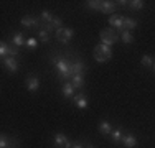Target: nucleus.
<instances>
[{"instance_id": "nucleus-1", "label": "nucleus", "mask_w": 155, "mask_h": 148, "mask_svg": "<svg viewBox=\"0 0 155 148\" xmlns=\"http://www.w3.org/2000/svg\"><path fill=\"white\" fill-rule=\"evenodd\" d=\"M51 63L56 68L60 81L68 82V81H71L74 77V71H73V63L74 61H71L68 58H63L61 54H54V56H51Z\"/></svg>"}, {"instance_id": "nucleus-2", "label": "nucleus", "mask_w": 155, "mask_h": 148, "mask_svg": "<svg viewBox=\"0 0 155 148\" xmlns=\"http://www.w3.org/2000/svg\"><path fill=\"white\" fill-rule=\"evenodd\" d=\"M99 38H101L102 44L112 46V44H116L120 40V35L117 31H114L112 28H104V30H101V33H99Z\"/></svg>"}, {"instance_id": "nucleus-3", "label": "nucleus", "mask_w": 155, "mask_h": 148, "mask_svg": "<svg viewBox=\"0 0 155 148\" xmlns=\"http://www.w3.org/2000/svg\"><path fill=\"white\" fill-rule=\"evenodd\" d=\"M20 23H21V27H25V28H40V30H41V27H43L41 18H40V17H31V15L23 17Z\"/></svg>"}, {"instance_id": "nucleus-4", "label": "nucleus", "mask_w": 155, "mask_h": 148, "mask_svg": "<svg viewBox=\"0 0 155 148\" xmlns=\"http://www.w3.org/2000/svg\"><path fill=\"white\" fill-rule=\"evenodd\" d=\"M54 36H56V40L60 43H68L69 40L74 36V30L63 27V28H60V30H56V31H54Z\"/></svg>"}, {"instance_id": "nucleus-5", "label": "nucleus", "mask_w": 155, "mask_h": 148, "mask_svg": "<svg viewBox=\"0 0 155 148\" xmlns=\"http://www.w3.org/2000/svg\"><path fill=\"white\" fill-rule=\"evenodd\" d=\"M0 148H18L17 138L8 137V135H2L0 137Z\"/></svg>"}, {"instance_id": "nucleus-6", "label": "nucleus", "mask_w": 155, "mask_h": 148, "mask_svg": "<svg viewBox=\"0 0 155 148\" xmlns=\"http://www.w3.org/2000/svg\"><path fill=\"white\" fill-rule=\"evenodd\" d=\"M109 25L114 27L117 31H124V17H119V15H110L109 17Z\"/></svg>"}, {"instance_id": "nucleus-7", "label": "nucleus", "mask_w": 155, "mask_h": 148, "mask_svg": "<svg viewBox=\"0 0 155 148\" xmlns=\"http://www.w3.org/2000/svg\"><path fill=\"white\" fill-rule=\"evenodd\" d=\"M2 64L5 66L7 71H10V72H17L18 71V61H17V58H13V56H8V58L2 59Z\"/></svg>"}, {"instance_id": "nucleus-8", "label": "nucleus", "mask_w": 155, "mask_h": 148, "mask_svg": "<svg viewBox=\"0 0 155 148\" xmlns=\"http://www.w3.org/2000/svg\"><path fill=\"white\" fill-rule=\"evenodd\" d=\"M74 86H73V82L71 81H68V82H63V87H61V94H63V97H66V99H71V97H74Z\"/></svg>"}, {"instance_id": "nucleus-9", "label": "nucleus", "mask_w": 155, "mask_h": 148, "mask_svg": "<svg viewBox=\"0 0 155 148\" xmlns=\"http://www.w3.org/2000/svg\"><path fill=\"white\" fill-rule=\"evenodd\" d=\"M73 101H74L76 107L81 110H84L87 107V97L86 94H83V92H79V94H74V97H73Z\"/></svg>"}, {"instance_id": "nucleus-10", "label": "nucleus", "mask_w": 155, "mask_h": 148, "mask_svg": "<svg viewBox=\"0 0 155 148\" xmlns=\"http://www.w3.org/2000/svg\"><path fill=\"white\" fill-rule=\"evenodd\" d=\"M27 89L30 92H35L40 89V79L36 76H28L27 77Z\"/></svg>"}, {"instance_id": "nucleus-11", "label": "nucleus", "mask_w": 155, "mask_h": 148, "mask_svg": "<svg viewBox=\"0 0 155 148\" xmlns=\"http://www.w3.org/2000/svg\"><path fill=\"white\" fill-rule=\"evenodd\" d=\"M116 8H117V2L102 0V3H101V12H102V13H112Z\"/></svg>"}, {"instance_id": "nucleus-12", "label": "nucleus", "mask_w": 155, "mask_h": 148, "mask_svg": "<svg viewBox=\"0 0 155 148\" xmlns=\"http://www.w3.org/2000/svg\"><path fill=\"white\" fill-rule=\"evenodd\" d=\"M54 148H64V145L68 143V138H66V135L64 133H61V132H58V133H54Z\"/></svg>"}, {"instance_id": "nucleus-13", "label": "nucleus", "mask_w": 155, "mask_h": 148, "mask_svg": "<svg viewBox=\"0 0 155 148\" xmlns=\"http://www.w3.org/2000/svg\"><path fill=\"white\" fill-rule=\"evenodd\" d=\"M122 143L125 148H134L137 145V138H135V135H132V133H125L122 137Z\"/></svg>"}, {"instance_id": "nucleus-14", "label": "nucleus", "mask_w": 155, "mask_h": 148, "mask_svg": "<svg viewBox=\"0 0 155 148\" xmlns=\"http://www.w3.org/2000/svg\"><path fill=\"white\" fill-rule=\"evenodd\" d=\"M10 43H13V44L18 48V46H23V44H27V38L23 36V33L18 31V33H13V35H12V41H10Z\"/></svg>"}, {"instance_id": "nucleus-15", "label": "nucleus", "mask_w": 155, "mask_h": 148, "mask_svg": "<svg viewBox=\"0 0 155 148\" xmlns=\"http://www.w3.org/2000/svg\"><path fill=\"white\" fill-rule=\"evenodd\" d=\"M94 50H97L99 53H102L106 58H107V59H110V56H112V48H110V46H107V44H102V43H99L97 46L94 48Z\"/></svg>"}, {"instance_id": "nucleus-16", "label": "nucleus", "mask_w": 155, "mask_h": 148, "mask_svg": "<svg viewBox=\"0 0 155 148\" xmlns=\"http://www.w3.org/2000/svg\"><path fill=\"white\" fill-rule=\"evenodd\" d=\"M112 125H110V122H107V120H102L101 124H99V132L102 133V135H110L112 133Z\"/></svg>"}, {"instance_id": "nucleus-17", "label": "nucleus", "mask_w": 155, "mask_h": 148, "mask_svg": "<svg viewBox=\"0 0 155 148\" xmlns=\"http://www.w3.org/2000/svg\"><path fill=\"white\" fill-rule=\"evenodd\" d=\"M74 89H83L84 87V74H74V77L71 79Z\"/></svg>"}, {"instance_id": "nucleus-18", "label": "nucleus", "mask_w": 155, "mask_h": 148, "mask_svg": "<svg viewBox=\"0 0 155 148\" xmlns=\"http://www.w3.org/2000/svg\"><path fill=\"white\" fill-rule=\"evenodd\" d=\"M120 40H122L125 44H130V43H134V35H132L129 30H124V31H120Z\"/></svg>"}, {"instance_id": "nucleus-19", "label": "nucleus", "mask_w": 155, "mask_h": 148, "mask_svg": "<svg viewBox=\"0 0 155 148\" xmlns=\"http://www.w3.org/2000/svg\"><path fill=\"white\" fill-rule=\"evenodd\" d=\"M135 27H137V20H134V18L130 17H124V30H134Z\"/></svg>"}, {"instance_id": "nucleus-20", "label": "nucleus", "mask_w": 155, "mask_h": 148, "mask_svg": "<svg viewBox=\"0 0 155 148\" xmlns=\"http://www.w3.org/2000/svg\"><path fill=\"white\" fill-rule=\"evenodd\" d=\"M40 18H41L43 23H51L54 18V15L50 12V10H41V15H40Z\"/></svg>"}, {"instance_id": "nucleus-21", "label": "nucleus", "mask_w": 155, "mask_h": 148, "mask_svg": "<svg viewBox=\"0 0 155 148\" xmlns=\"http://www.w3.org/2000/svg\"><path fill=\"white\" fill-rule=\"evenodd\" d=\"M122 137H124V132L122 128H116V130H112V133H110V138H112V142H122Z\"/></svg>"}, {"instance_id": "nucleus-22", "label": "nucleus", "mask_w": 155, "mask_h": 148, "mask_svg": "<svg viewBox=\"0 0 155 148\" xmlns=\"http://www.w3.org/2000/svg\"><path fill=\"white\" fill-rule=\"evenodd\" d=\"M127 5L130 10H142L145 7V2H142V0H132V2H127Z\"/></svg>"}, {"instance_id": "nucleus-23", "label": "nucleus", "mask_w": 155, "mask_h": 148, "mask_svg": "<svg viewBox=\"0 0 155 148\" xmlns=\"http://www.w3.org/2000/svg\"><path fill=\"white\" fill-rule=\"evenodd\" d=\"M8 56H13V58L18 56V48L15 46V44H8V43H7V58H8Z\"/></svg>"}, {"instance_id": "nucleus-24", "label": "nucleus", "mask_w": 155, "mask_h": 148, "mask_svg": "<svg viewBox=\"0 0 155 148\" xmlns=\"http://www.w3.org/2000/svg\"><path fill=\"white\" fill-rule=\"evenodd\" d=\"M101 0H87L86 2V7L87 8H93V10H99L101 12Z\"/></svg>"}, {"instance_id": "nucleus-25", "label": "nucleus", "mask_w": 155, "mask_h": 148, "mask_svg": "<svg viewBox=\"0 0 155 148\" xmlns=\"http://www.w3.org/2000/svg\"><path fill=\"white\" fill-rule=\"evenodd\" d=\"M140 63H142V66H145V68H152V66H153V59H152L150 54H143Z\"/></svg>"}, {"instance_id": "nucleus-26", "label": "nucleus", "mask_w": 155, "mask_h": 148, "mask_svg": "<svg viewBox=\"0 0 155 148\" xmlns=\"http://www.w3.org/2000/svg\"><path fill=\"white\" fill-rule=\"evenodd\" d=\"M38 40L41 43H48V41H50V33L45 31V30H40V31H38Z\"/></svg>"}, {"instance_id": "nucleus-27", "label": "nucleus", "mask_w": 155, "mask_h": 148, "mask_svg": "<svg viewBox=\"0 0 155 148\" xmlns=\"http://www.w3.org/2000/svg\"><path fill=\"white\" fill-rule=\"evenodd\" d=\"M94 59H96V63H107L109 59L104 56L102 53H99L97 50H94Z\"/></svg>"}, {"instance_id": "nucleus-28", "label": "nucleus", "mask_w": 155, "mask_h": 148, "mask_svg": "<svg viewBox=\"0 0 155 148\" xmlns=\"http://www.w3.org/2000/svg\"><path fill=\"white\" fill-rule=\"evenodd\" d=\"M25 46H27L28 50H35V48L38 46V40H36V38H28V40H27V44H25Z\"/></svg>"}, {"instance_id": "nucleus-29", "label": "nucleus", "mask_w": 155, "mask_h": 148, "mask_svg": "<svg viewBox=\"0 0 155 148\" xmlns=\"http://www.w3.org/2000/svg\"><path fill=\"white\" fill-rule=\"evenodd\" d=\"M0 56H2V59L7 58V43L5 41L0 43Z\"/></svg>"}, {"instance_id": "nucleus-30", "label": "nucleus", "mask_w": 155, "mask_h": 148, "mask_svg": "<svg viewBox=\"0 0 155 148\" xmlns=\"http://www.w3.org/2000/svg\"><path fill=\"white\" fill-rule=\"evenodd\" d=\"M71 148H84V143L83 142H76V143H73Z\"/></svg>"}, {"instance_id": "nucleus-31", "label": "nucleus", "mask_w": 155, "mask_h": 148, "mask_svg": "<svg viewBox=\"0 0 155 148\" xmlns=\"http://www.w3.org/2000/svg\"><path fill=\"white\" fill-rule=\"evenodd\" d=\"M84 148H94V146H91V145H87V146H84Z\"/></svg>"}, {"instance_id": "nucleus-32", "label": "nucleus", "mask_w": 155, "mask_h": 148, "mask_svg": "<svg viewBox=\"0 0 155 148\" xmlns=\"http://www.w3.org/2000/svg\"><path fill=\"white\" fill-rule=\"evenodd\" d=\"M152 69H153V72H155V63H153V66H152Z\"/></svg>"}]
</instances>
